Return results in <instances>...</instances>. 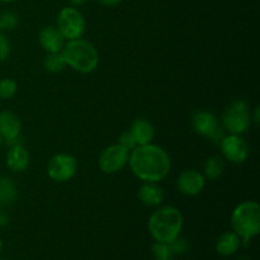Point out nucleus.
Returning a JSON list of instances; mask_svg holds the SVG:
<instances>
[{
    "instance_id": "f257e3e1",
    "label": "nucleus",
    "mask_w": 260,
    "mask_h": 260,
    "mask_svg": "<svg viewBox=\"0 0 260 260\" xmlns=\"http://www.w3.org/2000/svg\"><path fill=\"white\" fill-rule=\"evenodd\" d=\"M127 164L132 174L144 183L161 182L169 175L172 168L169 154L152 142L131 150Z\"/></svg>"
},
{
    "instance_id": "f03ea898",
    "label": "nucleus",
    "mask_w": 260,
    "mask_h": 260,
    "mask_svg": "<svg viewBox=\"0 0 260 260\" xmlns=\"http://www.w3.org/2000/svg\"><path fill=\"white\" fill-rule=\"evenodd\" d=\"M183 228V215L174 206L159 208L150 216L147 229L155 241L172 243L179 238Z\"/></svg>"
},
{
    "instance_id": "7ed1b4c3",
    "label": "nucleus",
    "mask_w": 260,
    "mask_h": 260,
    "mask_svg": "<svg viewBox=\"0 0 260 260\" xmlns=\"http://www.w3.org/2000/svg\"><path fill=\"white\" fill-rule=\"evenodd\" d=\"M66 66L80 74H90L98 68L99 53L95 46L84 38L66 41L62 51Z\"/></svg>"
},
{
    "instance_id": "20e7f679",
    "label": "nucleus",
    "mask_w": 260,
    "mask_h": 260,
    "mask_svg": "<svg viewBox=\"0 0 260 260\" xmlns=\"http://www.w3.org/2000/svg\"><path fill=\"white\" fill-rule=\"evenodd\" d=\"M233 231L248 244L260 231V206L255 201H245L234 208L231 215Z\"/></svg>"
},
{
    "instance_id": "39448f33",
    "label": "nucleus",
    "mask_w": 260,
    "mask_h": 260,
    "mask_svg": "<svg viewBox=\"0 0 260 260\" xmlns=\"http://www.w3.org/2000/svg\"><path fill=\"white\" fill-rule=\"evenodd\" d=\"M223 129L233 135H243L251 124V111L248 102L238 99L229 104L222 114Z\"/></svg>"
},
{
    "instance_id": "423d86ee",
    "label": "nucleus",
    "mask_w": 260,
    "mask_h": 260,
    "mask_svg": "<svg viewBox=\"0 0 260 260\" xmlns=\"http://www.w3.org/2000/svg\"><path fill=\"white\" fill-rule=\"evenodd\" d=\"M57 29L65 41L81 38L85 33L86 22L80 10L75 7H66L60 10L57 15Z\"/></svg>"
},
{
    "instance_id": "0eeeda50",
    "label": "nucleus",
    "mask_w": 260,
    "mask_h": 260,
    "mask_svg": "<svg viewBox=\"0 0 260 260\" xmlns=\"http://www.w3.org/2000/svg\"><path fill=\"white\" fill-rule=\"evenodd\" d=\"M78 172V160L70 154H56L47 164V175L56 183H66Z\"/></svg>"
},
{
    "instance_id": "6e6552de",
    "label": "nucleus",
    "mask_w": 260,
    "mask_h": 260,
    "mask_svg": "<svg viewBox=\"0 0 260 260\" xmlns=\"http://www.w3.org/2000/svg\"><path fill=\"white\" fill-rule=\"evenodd\" d=\"M129 151L117 142L106 147L99 156V169L104 174H114L123 169L128 162Z\"/></svg>"
},
{
    "instance_id": "1a4fd4ad",
    "label": "nucleus",
    "mask_w": 260,
    "mask_h": 260,
    "mask_svg": "<svg viewBox=\"0 0 260 260\" xmlns=\"http://www.w3.org/2000/svg\"><path fill=\"white\" fill-rule=\"evenodd\" d=\"M193 129L203 137L218 141L223 137V129L220 127L218 118L215 113L207 109L196 111L192 116Z\"/></svg>"
},
{
    "instance_id": "9d476101",
    "label": "nucleus",
    "mask_w": 260,
    "mask_h": 260,
    "mask_svg": "<svg viewBox=\"0 0 260 260\" xmlns=\"http://www.w3.org/2000/svg\"><path fill=\"white\" fill-rule=\"evenodd\" d=\"M220 147L226 160L234 164H243L249 157L248 142L241 135H228L220 140Z\"/></svg>"
},
{
    "instance_id": "9b49d317",
    "label": "nucleus",
    "mask_w": 260,
    "mask_h": 260,
    "mask_svg": "<svg viewBox=\"0 0 260 260\" xmlns=\"http://www.w3.org/2000/svg\"><path fill=\"white\" fill-rule=\"evenodd\" d=\"M206 187V178L196 169L183 170L177 179V188L182 194L198 196Z\"/></svg>"
},
{
    "instance_id": "f8f14e48",
    "label": "nucleus",
    "mask_w": 260,
    "mask_h": 260,
    "mask_svg": "<svg viewBox=\"0 0 260 260\" xmlns=\"http://www.w3.org/2000/svg\"><path fill=\"white\" fill-rule=\"evenodd\" d=\"M20 129H22V123L17 113L12 111L0 112V137L3 141L13 142L20 137Z\"/></svg>"
},
{
    "instance_id": "ddd939ff",
    "label": "nucleus",
    "mask_w": 260,
    "mask_h": 260,
    "mask_svg": "<svg viewBox=\"0 0 260 260\" xmlns=\"http://www.w3.org/2000/svg\"><path fill=\"white\" fill-rule=\"evenodd\" d=\"M5 162L10 172L23 173L29 167V152L20 142L13 144L8 150Z\"/></svg>"
},
{
    "instance_id": "4468645a",
    "label": "nucleus",
    "mask_w": 260,
    "mask_h": 260,
    "mask_svg": "<svg viewBox=\"0 0 260 260\" xmlns=\"http://www.w3.org/2000/svg\"><path fill=\"white\" fill-rule=\"evenodd\" d=\"M38 41L43 50L47 53L61 52L66 41L60 33V30L52 25L43 27L38 33Z\"/></svg>"
},
{
    "instance_id": "2eb2a0df",
    "label": "nucleus",
    "mask_w": 260,
    "mask_h": 260,
    "mask_svg": "<svg viewBox=\"0 0 260 260\" xmlns=\"http://www.w3.org/2000/svg\"><path fill=\"white\" fill-rule=\"evenodd\" d=\"M129 132L134 136L135 141H136L137 146H142V145L151 144L152 140L155 137V129L151 122H149L145 118H137L132 122L131 127H129Z\"/></svg>"
},
{
    "instance_id": "dca6fc26",
    "label": "nucleus",
    "mask_w": 260,
    "mask_h": 260,
    "mask_svg": "<svg viewBox=\"0 0 260 260\" xmlns=\"http://www.w3.org/2000/svg\"><path fill=\"white\" fill-rule=\"evenodd\" d=\"M139 201L145 206L155 207L160 206L164 201V190L157 183H144L137 192Z\"/></svg>"
},
{
    "instance_id": "f3484780",
    "label": "nucleus",
    "mask_w": 260,
    "mask_h": 260,
    "mask_svg": "<svg viewBox=\"0 0 260 260\" xmlns=\"http://www.w3.org/2000/svg\"><path fill=\"white\" fill-rule=\"evenodd\" d=\"M241 245V239L234 231H226L216 243V251L222 256H231L239 250Z\"/></svg>"
},
{
    "instance_id": "a211bd4d",
    "label": "nucleus",
    "mask_w": 260,
    "mask_h": 260,
    "mask_svg": "<svg viewBox=\"0 0 260 260\" xmlns=\"http://www.w3.org/2000/svg\"><path fill=\"white\" fill-rule=\"evenodd\" d=\"M225 172V162L220 156H212L206 160L203 167V175L206 179L216 180Z\"/></svg>"
},
{
    "instance_id": "6ab92c4d",
    "label": "nucleus",
    "mask_w": 260,
    "mask_h": 260,
    "mask_svg": "<svg viewBox=\"0 0 260 260\" xmlns=\"http://www.w3.org/2000/svg\"><path fill=\"white\" fill-rule=\"evenodd\" d=\"M17 198V187L10 178L0 177V205L9 206Z\"/></svg>"
},
{
    "instance_id": "aec40b11",
    "label": "nucleus",
    "mask_w": 260,
    "mask_h": 260,
    "mask_svg": "<svg viewBox=\"0 0 260 260\" xmlns=\"http://www.w3.org/2000/svg\"><path fill=\"white\" fill-rule=\"evenodd\" d=\"M43 68H45L48 73H52V74L61 73V71L66 68V62L62 53L61 52L47 53L45 60H43Z\"/></svg>"
},
{
    "instance_id": "412c9836",
    "label": "nucleus",
    "mask_w": 260,
    "mask_h": 260,
    "mask_svg": "<svg viewBox=\"0 0 260 260\" xmlns=\"http://www.w3.org/2000/svg\"><path fill=\"white\" fill-rule=\"evenodd\" d=\"M152 254L155 260H173L175 256L172 245L169 243H160V241H155L152 245Z\"/></svg>"
},
{
    "instance_id": "4be33fe9",
    "label": "nucleus",
    "mask_w": 260,
    "mask_h": 260,
    "mask_svg": "<svg viewBox=\"0 0 260 260\" xmlns=\"http://www.w3.org/2000/svg\"><path fill=\"white\" fill-rule=\"evenodd\" d=\"M18 84L14 79L3 78L0 79V101L12 99L17 94Z\"/></svg>"
},
{
    "instance_id": "5701e85b",
    "label": "nucleus",
    "mask_w": 260,
    "mask_h": 260,
    "mask_svg": "<svg viewBox=\"0 0 260 260\" xmlns=\"http://www.w3.org/2000/svg\"><path fill=\"white\" fill-rule=\"evenodd\" d=\"M18 25V17L15 13L7 10L0 14V28L2 29L12 30Z\"/></svg>"
},
{
    "instance_id": "b1692460",
    "label": "nucleus",
    "mask_w": 260,
    "mask_h": 260,
    "mask_svg": "<svg viewBox=\"0 0 260 260\" xmlns=\"http://www.w3.org/2000/svg\"><path fill=\"white\" fill-rule=\"evenodd\" d=\"M118 144L121 145V146H123L126 150H128V151H131V150H134L135 147H137L136 141H135L134 136H132V134L129 132V129L124 131L123 134L119 136Z\"/></svg>"
},
{
    "instance_id": "393cba45",
    "label": "nucleus",
    "mask_w": 260,
    "mask_h": 260,
    "mask_svg": "<svg viewBox=\"0 0 260 260\" xmlns=\"http://www.w3.org/2000/svg\"><path fill=\"white\" fill-rule=\"evenodd\" d=\"M10 51H12V46H10L9 40L5 35L0 33V62L8 60L10 56Z\"/></svg>"
},
{
    "instance_id": "a878e982",
    "label": "nucleus",
    "mask_w": 260,
    "mask_h": 260,
    "mask_svg": "<svg viewBox=\"0 0 260 260\" xmlns=\"http://www.w3.org/2000/svg\"><path fill=\"white\" fill-rule=\"evenodd\" d=\"M170 245H172L173 250H174L175 254L184 253L188 248L187 241H185L184 239H179V238H177L174 241H172V243H170Z\"/></svg>"
},
{
    "instance_id": "bb28decb",
    "label": "nucleus",
    "mask_w": 260,
    "mask_h": 260,
    "mask_svg": "<svg viewBox=\"0 0 260 260\" xmlns=\"http://www.w3.org/2000/svg\"><path fill=\"white\" fill-rule=\"evenodd\" d=\"M99 4L106 5V7H116V5L121 4L123 0H96Z\"/></svg>"
},
{
    "instance_id": "cd10ccee",
    "label": "nucleus",
    "mask_w": 260,
    "mask_h": 260,
    "mask_svg": "<svg viewBox=\"0 0 260 260\" xmlns=\"http://www.w3.org/2000/svg\"><path fill=\"white\" fill-rule=\"evenodd\" d=\"M8 222H9V217H8L5 213L0 212V228H4V226H7Z\"/></svg>"
},
{
    "instance_id": "c85d7f7f",
    "label": "nucleus",
    "mask_w": 260,
    "mask_h": 260,
    "mask_svg": "<svg viewBox=\"0 0 260 260\" xmlns=\"http://www.w3.org/2000/svg\"><path fill=\"white\" fill-rule=\"evenodd\" d=\"M259 112H260L259 107H256V108L254 109V116L251 114V119H253L254 123H255V124L259 123Z\"/></svg>"
},
{
    "instance_id": "c756f323",
    "label": "nucleus",
    "mask_w": 260,
    "mask_h": 260,
    "mask_svg": "<svg viewBox=\"0 0 260 260\" xmlns=\"http://www.w3.org/2000/svg\"><path fill=\"white\" fill-rule=\"evenodd\" d=\"M88 0H70V3L73 4V7H79V5H83L84 3H86Z\"/></svg>"
},
{
    "instance_id": "7c9ffc66",
    "label": "nucleus",
    "mask_w": 260,
    "mask_h": 260,
    "mask_svg": "<svg viewBox=\"0 0 260 260\" xmlns=\"http://www.w3.org/2000/svg\"><path fill=\"white\" fill-rule=\"evenodd\" d=\"M17 2V0H0V3H5V4H8V3H14Z\"/></svg>"
},
{
    "instance_id": "2f4dec72",
    "label": "nucleus",
    "mask_w": 260,
    "mask_h": 260,
    "mask_svg": "<svg viewBox=\"0 0 260 260\" xmlns=\"http://www.w3.org/2000/svg\"><path fill=\"white\" fill-rule=\"evenodd\" d=\"M2 248H3V241L2 239H0V251H2Z\"/></svg>"
},
{
    "instance_id": "473e14b6",
    "label": "nucleus",
    "mask_w": 260,
    "mask_h": 260,
    "mask_svg": "<svg viewBox=\"0 0 260 260\" xmlns=\"http://www.w3.org/2000/svg\"><path fill=\"white\" fill-rule=\"evenodd\" d=\"M2 145H3V139L0 137V147H2Z\"/></svg>"
},
{
    "instance_id": "72a5a7b5",
    "label": "nucleus",
    "mask_w": 260,
    "mask_h": 260,
    "mask_svg": "<svg viewBox=\"0 0 260 260\" xmlns=\"http://www.w3.org/2000/svg\"><path fill=\"white\" fill-rule=\"evenodd\" d=\"M0 30H2V28H0Z\"/></svg>"
},
{
    "instance_id": "f704fd0d",
    "label": "nucleus",
    "mask_w": 260,
    "mask_h": 260,
    "mask_svg": "<svg viewBox=\"0 0 260 260\" xmlns=\"http://www.w3.org/2000/svg\"><path fill=\"white\" fill-rule=\"evenodd\" d=\"M0 206H2V205H0Z\"/></svg>"
}]
</instances>
